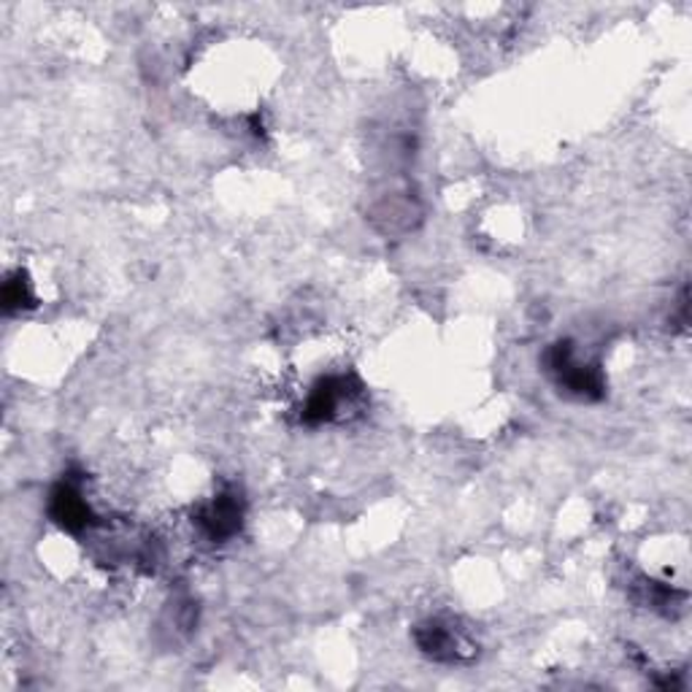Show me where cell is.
Segmentation results:
<instances>
[{
    "instance_id": "cell-2",
    "label": "cell",
    "mask_w": 692,
    "mask_h": 692,
    "mask_svg": "<svg viewBox=\"0 0 692 692\" xmlns=\"http://www.w3.org/2000/svg\"><path fill=\"white\" fill-rule=\"evenodd\" d=\"M198 522H201L203 531L212 535V539H227V535L236 533L241 525L238 501L233 496H220L214 503H209V507L201 511V520Z\"/></svg>"
},
{
    "instance_id": "cell-1",
    "label": "cell",
    "mask_w": 692,
    "mask_h": 692,
    "mask_svg": "<svg viewBox=\"0 0 692 692\" xmlns=\"http://www.w3.org/2000/svg\"><path fill=\"white\" fill-rule=\"evenodd\" d=\"M417 643L425 654H430L433 660H441V663H455V660L473 654V643L466 641V636L455 628V622H441V619L423 625L417 630Z\"/></svg>"
}]
</instances>
